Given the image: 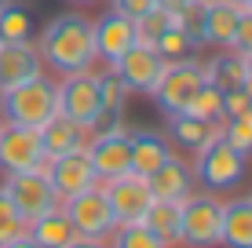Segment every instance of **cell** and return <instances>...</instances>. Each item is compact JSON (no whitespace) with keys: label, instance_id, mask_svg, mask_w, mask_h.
<instances>
[{"label":"cell","instance_id":"36","mask_svg":"<svg viewBox=\"0 0 252 248\" xmlns=\"http://www.w3.org/2000/svg\"><path fill=\"white\" fill-rule=\"evenodd\" d=\"M4 248H40L37 241H33V237L30 234H22V237H15V241H7Z\"/></svg>","mask_w":252,"mask_h":248},{"label":"cell","instance_id":"10","mask_svg":"<svg viewBox=\"0 0 252 248\" xmlns=\"http://www.w3.org/2000/svg\"><path fill=\"white\" fill-rule=\"evenodd\" d=\"M44 146H40V132L37 128H22V124H4L0 132V172H30V168H44Z\"/></svg>","mask_w":252,"mask_h":248},{"label":"cell","instance_id":"38","mask_svg":"<svg viewBox=\"0 0 252 248\" xmlns=\"http://www.w3.org/2000/svg\"><path fill=\"white\" fill-rule=\"evenodd\" d=\"M69 4H95V0H69Z\"/></svg>","mask_w":252,"mask_h":248},{"label":"cell","instance_id":"24","mask_svg":"<svg viewBox=\"0 0 252 248\" xmlns=\"http://www.w3.org/2000/svg\"><path fill=\"white\" fill-rule=\"evenodd\" d=\"M205 66V81L212 84V88H220V91H234V88H245V62H241V55L238 51H230V48H223V51H216Z\"/></svg>","mask_w":252,"mask_h":248},{"label":"cell","instance_id":"27","mask_svg":"<svg viewBox=\"0 0 252 248\" xmlns=\"http://www.w3.org/2000/svg\"><path fill=\"white\" fill-rule=\"evenodd\" d=\"M106 248H172L161 234H154L146 223H125L106 237Z\"/></svg>","mask_w":252,"mask_h":248},{"label":"cell","instance_id":"42","mask_svg":"<svg viewBox=\"0 0 252 248\" xmlns=\"http://www.w3.org/2000/svg\"><path fill=\"white\" fill-rule=\"evenodd\" d=\"M238 4H249V0H238Z\"/></svg>","mask_w":252,"mask_h":248},{"label":"cell","instance_id":"8","mask_svg":"<svg viewBox=\"0 0 252 248\" xmlns=\"http://www.w3.org/2000/svg\"><path fill=\"white\" fill-rule=\"evenodd\" d=\"M55 88H59V113L92 132L99 124V81H95V70L66 73L55 81Z\"/></svg>","mask_w":252,"mask_h":248},{"label":"cell","instance_id":"16","mask_svg":"<svg viewBox=\"0 0 252 248\" xmlns=\"http://www.w3.org/2000/svg\"><path fill=\"white\" fill-rule=\"evenodd\" d=\"M146 186H150L154 201H183V197H190V193L197 190L194 168H190V161L179 157V153H172L158 172L146 175Z\"/></svg>","mask_w":252,"mask_h":248},{"label":"cell","instance_id":"26","mask_svg":"<svg viewBox=\"0 0 252 248\" xmlns=\"http://www.w3.org/2000/svg\"><path fill=\"white\" fill-rule=\"evenodd\" d=\"M143 223L161 234L168 245H179V201H150Z\"/></svg>","mask_w":252,"mask_h":248},{"label":"cell","instance_id":"13","mask_svg":"<svg viewBox=\"0 0 252 248\" xmlns=\"http://www.w3.org/2000/svg\"><path fill=\"white\" fill-rule=\"evenodd\" d=\"M114 73L125 81V88L132 91V95H150L154 84H158V77L164 73V58L158 55V48L135 40V44L114 62Z\"/></svg>","mask_w":252,"mask_h":248},{"label":"cell","instance_id":"29","mask_svg":"<svg viewBox=\"0 0 252 248\" xmlns=\"http://www.w3.org/2000/svg\"><path fill=\"white\" fill-rule=\"evenodd\" d=\"M220 135H223V139H227L238 153L252 157V106L241 110L238 117H227V121L220 124Z\"/></svg>","mask_w":252,"mask_h":248},{"label":"cell","instance_id":"14","mask_svg":"<svg viewBox=\"0 0 252 248\" xmlns=\"http://www.w3.org/2000/svg\"><path fill=\"white\" fill-rule=\"evenodd\" d=\"M92 40H95V62L102 66H114L128 48L135 44V19L121 11H102L99 19L92 22Z\"/></svg>","mask_w":252,"mask_h":248},{"label":"cell","instance_id":"32","mask_svg":"<svg viewBox=\"0 0 252 248\" xmlns=\"http://www.w3.org/2000/svg\"><path fill=\"white\" fill-rule=\"evenodd\" d=\"M22 234H26V219L19 216V208L11 204V197L0 186V248L7 241H15V237H22Z\"/></svg>","mask_w":252,"mask_h":248},{"label":"cell","instance_id":"2","mask_svg":"<svg viewBox=\"0 0 252 248\" xmlns=\"http://www.w3.org/2000/svg\"><path fill=\"white\" fill-rule=\"evenodd\" d=\"M55 113H59V88H55V77H48V73L0 91V117H4V124L40 128Z\"/></svg>","mask_w":252,"mask_h":248},{"label":"cell","instance_id":"22","mask_svg":"<svg viewBox=\"0 0 252 248\" xmlns=\"http://www.w3.org/2000/svg\"><path fill=\"white\" fill-rule=\"evenodd\" d=\"M220 245L223 248H252V197L223 201Z\"/></svg>","mask_w":252,"mask_h":248},{"label":"cell","instance_id":"39","mask_svg":"<svg viewBox=\"0 0 252 248\" xmlns=\"http://www.w3.org/2000/svg\"><path fill=\"white\" fill-rule=\"evenodd\" d=\"M0 132H4V117H0Z\"/></svg>","mask_w":252,"mask_h":248},{"label":"cell","instance_id":"28","mask_svg":"<svg viewBox=\"0 0 252 248\" xmlns=\"http://www.w3.org/2000/svg\"><path fill=\"white\" fill-rule=\"evenodd\" d=\"M0 40H33V19L22 4L7 0L0 7Z\"/></svg>","mask_w":252,"mask_h":248},{"label":"cell","instance_id":"44","mask_svg":"<svg viewBox=\"0 0 252 248\" xmlns=\"http://www.w3.org/2000/svg\"><path fill=\"white\" fill-rule=\"evenodd\" d=\"M249 197H252V193H249Z\"/></svg>","mask_w":252,"mask_h":248},{"label":"cell","instance_id":"31","mask_svg":"<svg viewBox=\"0 0 252 248\" xmlns=\"http://www.w3.org/2000/svg\"><path fill=\"white\" fill-rule=\"evenodd\" d=\"M172 22H176V15H172L168 7H161V4L150 7L143 19H135V40H139V44H150V48H154V44H158V37L168 29Z\"/></svg>","mask_w":252,"mask_h":248},{"label":"cell","instance_id":"12","mask_svg":"<svg viewBox=\"0 0 252 248\" xmlns=\"http://www.w3.org/2000/svg\"><path fill=\"white\" fill-rule=\"evenodd\" d=\"M102 193H106L110 208H114L117 226H125V223H143L146 208H150V201H154L146 179L135 175V172H125V175H117V179H106V183H102Z\"/></svg>","mask_w":252,"mask_h":248},{"label":"cell","instance_id":"33","mask_svg":"<svg viewBox=\"0 0 252 248\" xmlns=\"http://www.w3.org/2000/svg\"><path fill=\"white\" fill-rule=\"evenodd\" d=\"M230 51H238V55H249L252 51V11L245 7L241 11L238 26H234V37H230Z\"/></svg>","mask_w":252,"mask_h":248},{"label":"cell","instance_id":"35","mask_svg":"<svg viewBox=\"0 0 252 248\" xmlns=\"http://www.w3.org/2000/svg\"><path fill=\"white\" fill-rule=\"evenodd\" d=\"M63 248H106V241H95V237H73V241L63 245Z\"/></svg>","mask_w":252,"mask_h":248},{"label":"cell","instance_id":"40","mask_svg":"<svg viewBox=\"0 0 252 248\" xmlns=\"http://www.w3.org/2000/svg\"><path fill=\"white\" fill-rule=\"evenodd\" d=\"M245 7H249V11H252V0H249V4H245Z\"/></svg>","mask_w":252,"mask_h":248},{"label":"cell","instance_id":"5","mask_svg":"<svg viewBox=\"0 0 252 248\" xmlns=\"http://www.w3.org/2000/svg\"><path fill=\"white\" fill-rule=\"evenodd\" d=\"M205 84V66L201 58H183V62H164V73L158 77L150 99L158 102L161 113H179L190 106L197 88Z\"/></svg>","mask_w":252,"mask_h":248},{"label":"cell","instance_id":"37","mask_svg":"<svg viewBox=\"0 0 252 248\" xmlns=\"http://www.w3.org/2000/svg\"><path fill=\"white\" fill-rule=\"evenodd\" d=\"M241 62H245V84L252 88V51H249V55H241Z\"/></svg>","mask_w":252,"mask_h":248},{"label":"cell","instance_id":"6","mask_svg":"<svg viewBox=\"0 0 252 248\" xmlns=\"http://www.w3.org/2000/svg\"><path fill=\"white\" fill-rule=\"evenodd\" d=\"M84 153H88V161H92L95 175H99V183L132 172V135H128L125 124H114V128H102V132H92Z\"/></svg>","mask_w":252,"mask_h":248},{"label":"cell","instance_id":"23","mask_svg":"<svg viewBox=\"0 0 252 248\" xmlns=\"http://www.w3.org/2000/svg\"><path fill=\"white\" fill-rule=\"evenodd\" d=\"M26 234H30L40 248H63V245H69L77 237V230H73V223H69L66 208L55 204V208H48L44 216L30 219V223H26Z\"/></svg>","mask_w":252,"mask_h":248},{"label":"cell","instance_id":"11","mask_svg":"<svg viewBox=\"0 0 252 248\" xmlns=\"http://www.w3.org/2000/svg\"><path fill=\"white\" fill-rule=\"evenodd\" d=\"M44 175H48V183H51V190H55L59 201H69L81 190H88V186L99 183V175H95V168H92V161H88L84 150L48 157L44 161Z\"/></svg>","mask_w":252,"mask_h":248},{"label":"cell","instance_id":"41","mask_svg":"<svg viewBox=\"0 0 252 248\" xmlns=\"http://www.w3.org/2000/svg\"><path fill=\"white\" fill-rule=\"evenodd\" d=\"M4 4H7V0H0V7H4Z\"/></svg>","mask_w":252,"mask_h":248},{"label":"cell","instance_id":"34","mask_svg":"<svg viewBox=\"0 0 252 248\" xmlns=\"http://www.w3.org/2000/svg\"><path fill=\"white\" fill-rule=\"evenodd\" d=\"M110 7L121 15H128V19H143L150 7H158V0H110Z\"/></svg>","mask_w":252,"mask_h":248},{"label":"cell","instance_id":"43","mask_svg":"<svg viewBox=\"0 0 252 248\" xmlns=\"http://www.w3.org/2000/svg\"><path fill=\"white\" fill-rule=\"evenodd\" d=\"M172 248H183V245H172Z\"/></svg>","mask_w":252,"mask_h":248},{"label":"cell","instance_id":"17","mask_svg":"<svg viewBox=\"0 0 252 248\" xmlns=\"http://www.w3.org/2000/svg\"><path fill=\"white\" fill-rule=\"evenodd\" d=\"M164 135H168L172 150L197 153L205 142H212L216 135H220V124L201 121V117H194V113H187V110H179V113H164Z\"/></svg>","mask_w":252,"mask_h":248},{"label":"cell","instance_id":"21","mask_svg":"<svg viewBox=\"0 0 252 248\" xmlns=\"http://www.w3.org/2000/svg\"><path fill=\"white\" fill-rule=\"evenodd\" d=\"M40 132V146H44V157H59V153H73V150H84L88 146V128H81L77 121H69V117L55 113L48 124L37 128Z\"/></svg>","mask_w":252,"mask_h":248},{"label":"cell","instance_id":"19","mask_svg":"<svg viewBox=\"0 0 252 248\" xmlns=\"http://www.w3.org/2000/svg\"><path fill=\"white\" fill-rule=\"evenodd\" d=\"M128 135H132V172L135 175H150L158 172L164 161L172 157V142L164 132H150V128H128Z\"/></svg>","mask_w":252,"mask_h":248},{"label":"cell","instance_id":"4","mask_svg":"<svg viewBox=\"0 0 252 248\" xmlns=\"http://www.w3.org/2000/svg\"><path fill=\"white\" fill-rule=\"evenodd\" d=\"M223 226V197L194 190L179 201V245L183 248H216Z\"/></svg>","mask_w":252,"mask_h":248},{"label":"cell","instance_id":"7","mask_svg":"<svg viewBox=\"0 0 252 248\" xmlns=\"http://www.w3.org/2000/svg\"><path fill=\"white\" fill-rule=\"evenodd\" d=\"M69 223H73L77 237H95V241H106L110 234L117 230V219H114V208H110L106 193H102V183L88 186V190H81L77 197L63 201Z\"/></svg>","mask_w":252,"mask_h":248},{"label":"cell","instance_id":"9","mask_svg":"<svg viewBox=\"0 0 252 248\" xmlns=\"http://www.w3.org/2000/svg\"><path fill=\"white\" fill-rule=\"evenodd\" d=\"M4 193L11 197V204L19 208V216L30 223V219L44 216L48 208H55V204H63L55 197V190H51L44 168H30V172H11L4 175Z\"/></svg>","mask_w":252,"mask_h":248},{"label":"cell","instance_id":"1","mask_svg":"<svg viewBox=\"0 0 252 248\" xmlns=\"http://www.w3.org/2000/svg\"><path fill=\"white\" fill-rule=\"evenodd\" d=\"M37 51L44 70L55 77L81 73L95 66V40H92V19L81 11H63L55 15L37 37Z\"/></svg>","mask_w":252,"mask_h":248},{"label":"cell","instance_id":"25","mask_svg":"<svg viewBox=\"0 0 252 248\" xmlns=\"http://www.w3.org/2000/svg\"><path fill=\"white\" fill-rule=\"evenodd\" d=\"M158 55L164 58V62H183V58H197V51H201V40L190 37L187 29H179L176 22L168 26V29L158 37Z\"/></svg>","mask_w":252,"mask_h":248},{"label":"cell","instance_id":"15","mask_svg":"<svg viewBox=\"0 0 252 248\" xmlns=\"http://www.w3.org/2000/svg\"><path fill=\"white\" fill-rule=\"evenodd\" d=\"M48 73L33 40H0V91Z\"/></svg>","mask_w":252,"mask_h":248},{"label":"cell","instance_id":"3","mask_svg":"<svg viewBox=\"0 0 252 248\" xmlns=\"http://www.w3.org/2000/svg\"><path fill=\"white\" fill-rule=\"evenodd\" d=\"M245 161H249L245 153H238L223 135H216V139L205 142V146L194 153V161H190L197 190H208V193H216V197L234 193L241 186V179H245Z\"/></svg>","mask_w":252,"mask_h":248},{"label":"cell","instance_id":"30","mask_svg":"<svg viewBox=\"0 0 252 248\" xmlns=\"http://www.w3.org/2000/svg\"><path fill=\"white\" fill-rule=\"evenodd\" d=\"M187 113L201 117V121H212V124H223V91H220V88H212V84L205 81L201 88H197V95L190 99Z\"/></svg>","mask_w":252,"mask_h":248},{"label":"cell","instance_id":"18","mask_svg":"<svg viewBox=\"0 0 252 248\" xmlns=\"http://www.w3.org/2000/svg\"><path fill=\"white\" fill-rule=\"evenodd\" d=\"M245 4L238 0H205V26H201V48H230L234 26H238Z\"/></svg>","mask_w":252,"mask_h":248},{"label":"cell","instance_id":"20","mask_svg":"<svg viewBox=\"0 0 252 248\" xmlns=\"http://www.w3.org/2000/svg\"><path fill=\"white\" fill-rule=\"evenodd\" d=\"M95 81H99V124H95L92 132H102V128L121 124V117H125V106H128V95H132V91H128L125 81L114 73V66H102V70H95Z\"/></svg>","mask_w":252,"mask_h":248}]
</instances>
